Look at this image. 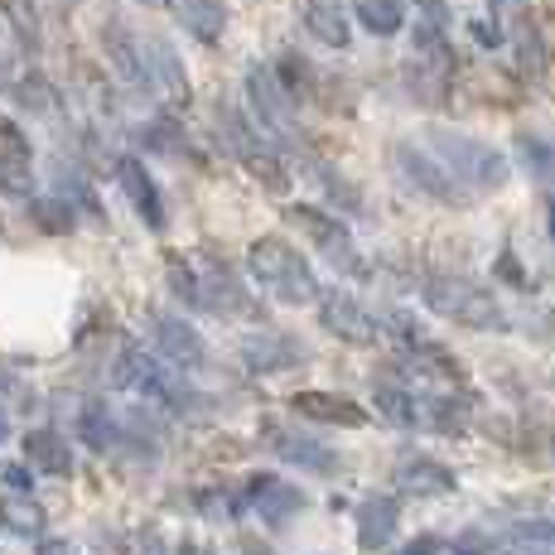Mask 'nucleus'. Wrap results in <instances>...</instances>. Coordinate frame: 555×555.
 Masks as SVG:
<instances>
[{"mask_svg":"<svg viewBox=\"0 0 555 555\" xmlns=\"http://www.w3.org/2000/svg\"><path fill=\"white\" fill-rule=\"evenodd\" d=\"M425 151L440 159L468 194H498V189L512 179V165H507L503 151H493L488 141H474V135L444 131V126H430V131H425Z\"/></svg>","mask_w":555,"mask_h":555,"instance_id":"obj_1","label":"nucleus"},{"mask_svg":"<svg viewBox=\"0 0 555 555\" xmlns=\"http://www.w3.org/2000/svg\"><path fill=\"white\" fill-rule=\"evenodd\" d=\"M247 271L266 295H275L281 305H314L319 281L309 271V261L291 247L285 237H256L247 247Z\"/></svg>","mask_w":555,"mask_h":555,"instance_id":"obj_2","label":"nucleus"},{"mask_svg":"<svg viewBox=\"0 0 555 555\" xmlns=\"http://www.w3.org/2000/svg\"><path fill=\"white\" fill-rule=\"evenodd\" d=\"M425 305L459 328H474V334H507V309L498 305V295L488 285L468 281V275H435V281H425Z\"/></svg>","mask_w":555,"mask_h":555,"instance_id":"obj_3","label":"nucleus"},{"mask_svg":"<svg viewBox=\"0 0 555 555\" xmlns=\"http://www.w3.org/2000/svg\"><path fill=\"white\" fill-rule=\"evenodd\" d=\"M285 222H291L295 232H305V237L314 242V251L324 256L338 275H348V281H372V261L358 251L353 232L338 222V212L309 208V203H291V208H285Z\"/></svg>","mask_w":555,"mask_h":555,"instance_id":"obj_4","label":"nucleus"},{"mask_svg":"<svg viewBox=\"0 0 555 555\" xmlns=\"http://www.w3.org/2000/svg\"><path fill=\"white\" fill-rule=\"evenodd\" d=\"M391 169H397V179L405 189H415L421 198L440 203V208H468V203H474V194H468V189L459 184V179L430 151H425V145L397 141L391 145Z\"/></svg>","mask_w":555,"mask_h":555,"instance_id":"obj_5","label":"nucleus"},{"mask_svg":"<svg viewBox=\"0 0 555 555\" xmlns=\"http://www.w3.org/2000/svg\"><path fill=\"white\" fill-rule=\"evenodd\" d=\"M218 121H222V141H228V151L242 159V169L261 179V189L285 194V189H291V169H285V159L271 151V141H266V135H256L247 116L232 112V106H218Z\"/></svg>","mask_w":555,"mask_h":555,"instance_id":"obj_6","label":"nucleus"},{"mask_svg":"<svg viewBox=\"0 0 555 555\" xmlns=\"http://www.w3.org/2000/svg\"><path fill=\"white\" fill-rule=\"evenodd\" d=\"M247 102H251V116L266 135H275L281 145H305V131L295 121V102L291 92L275 82L271 68H251L247 73Z\"/></svg>","mask_w":555,"mask_h":555,"instance_id":"obj_7","label":"nucleus"},{"mask_svg":"<svg viewBox=\"0 0 555 555\" xmlns=\"http://www.w3.org/2000/svg\"><path fill=\"white\" fill-rule=\"evenodd\" d=\"M112 377L121 391H135V397H151V401H165V405H179V397H184V382H179L169 367H159V362L135 344L121 348Z\"/></svg>","mask_w":555,"mask_h":555,"instance_id":"obj_8","label":"nucleus"},{"mask_svg":"<svg viewBox=\"0 0 555 555\" xmlns=\"http://www.w3.org/2000/svg\"><path fill=\"white\" fill-rule=\"evenodd\" d=\"M194 305L212 309V314H247L251 309L247 291L237 285V275H232L222 261H212V256H203L194 266Z\"/></svg>","mask_w":555,"mask_h":555,"instance_id":"obj_9","label":"nucleus"},{"mask_svg":"<svg viewBox=\"0 0 555 555\" xmlns=\"http://www.w3.org/2000/svg\"><path fill=\"white\" fill-rule=\"evenodd\" d=\"M319 324H324L334 338H344L348 348L377 344V319H372L353 295H324V300H319Z\"/></svg>","mask_w":555,"mask_h":555,"instance_id":"obj_10","label":"nucleus"},{"mask_svg":"<svg viewBox=\"0 0 555 555\" xmlns=\"http://www.w3.org/2000/svg\"><path fill=\"white\" fill-rule=\"evenodd\" d=\"M291 411L300 421H319V425H338V430H362L372 421V411H362L353 397H334V391H295Z\"/></svg>","mask_w":555,"mask_h":555,"instance_id":"obj_11","label":"nucleus"},{"mask_svg":"<svg viewBox=\"0 0 555 555\" xmlns=\"http://www.w3.org/2000/svg\"><path fill=\"white\" fill-rule=\"evenodd\" d=\"M242 503L256 507V517L266 521V527H281V521H291L295 512H305V493L291 483H281V478L271 474H256L247 488H242Z\"/></svg>","mask_w":555,"mask_h":555,"instance_id":"obj_12","label":"nucleus"},{"mask_svg":"<svg viewBox=\"0 0 555 555\" xmlns=\"http://www.w3.org/2000/svg\"><path fill=\"white\" fill-rule=\"evenodd\" d=\"M266 444H271L281 459H291V464H300L309 468V474H334L338 468V454L334 450H324L319 440H309V435L300 430H291V425H281V421H266Z\"/></svg>","mask_w":555,"mask_h":555,"instance_id":"obj_13","label":"nucleus"},{"mask_svg":"<svg viewBox=\"0 0 555 555\" xmlns=\"http://www.w3.org/2000/svg\"><path fill=\"white\" fill-rule=\"evenodd\" d=\"M242 358H247L251 372H281V367H291V362H305L309 348L300 338L281 334V328H261V334L242 338Z\"/></svg>","mask_w":555,"mask_h":555,"instance_id":"obj_14","label":"nucleus"},{"mask_svg":"<svg viewBox=\"0 0 555 555\" xmlns=\"http://www.w3.org/2000/svg\"><path fill=\"white\" fill-rule=\"evenodd\" d=\"M155 344H159V353H165L169 367H179V372L203 367V358H208L198 328L184 324V319H175V314H155Z\"/></svg>","mask_w":555,"mask_h":555,"instance_id":"obj_15","label":"nucleus"},{"mask_svg":"<svg viewBox=\"0 0 555 555\" xmlns=\"http://www.w3.org/2000/svg\"><path fill=\"white\" fill-rule=\"evenodd\" d=\"M116 179H121L126 198H131V208L141 212L145 228H151V232H165V198H159L151 169H145L141 159H121V165H116Z\"/></svg>","mask_w":555,"mask_h":555,"instance_id":"obj_16","label":"nucleus"},{"mask_svg":"<svg viewBox=\"0 0 555 555\" xmlns=\"http://www.w3.org/2000/svg\"><path fill=\"white\" fill-rule=\"evenodd\" d=\"M141 53H145V82H151L155 92H165L169 102L184 106L189 102V78H184V63H179V53L169 49L165 39H145Z\"/></svg>","mask_w":555,"mask_h":555,"instance_id":"obj_17","label":"nucleus"},{"mask_svg":"<svg viewBox=\"0 0 555 555\" xmlns=\"http://www.w3.org/2000/svg\"><path fill=\"white\" fill-rule=\"evenodd\" d=\"M401 521V503L391 493H372L367 503L358 507V551H382L391 537H397Z\"/></svg>","mask_w":555,"mask_h":555,"instance_id":"obj_18","label":"nucleus"},{"mask_svg":"<svg viewBox=\"0 0 555 555\" xmlns=\"http://www.w3.org/2000/svg\"><path fill=\"white\" fill-rule=\"evenodd\" d=\"M468 421H474V397H444V391H435V397L415 401V425H425L435 435H464Z\"/></svg>","mask_w":555,"mask_h":555,"instance_id":"obj_19","label":"nucleus"},{"mask_svg":"<svg viewBox=\"0 0 555 555\" xmlns=\"http://www.w3.org/2000/svg\"><path fill=\"white\" fill-rule=\"evenodd\" d=\"M397 488L401 493H411V498H444V493H454L459 488V478H454V468L415 454V459H401L397 464Z\"/></svg>","mask_w":555,"mask_h":555,"instance_id":"obj_20","label":"nucleus"},{"mask_svg":"<svg viewBox=\"0 0 555 555\" xmlns=\"http://www.w3.org/2000/svg\"><path fill=\"white\" fill-rule=\"evenodd\" d=\"M102 49H106V59L116 63V73H121L126 82H135V88H151V82H145L141 39H135L131 29L121 25V20H106V25H102Z\"/></svg>","mask_w":555,"mask_h":555,"instance_id":"obj_21","label":"nucleus"},{"mask_svg":"<svg viewBox=\"0 0 555 555\" xmlns=\"http://www.w3.org/2000/svg\"><path fill=\"white\" fill-rule=\"evenodd\" d=\"M305 29L328 49L353 44V25H348V10L338 0H305Z\"/></svg>","mask_w":555,"mask_h":555,"instance_id":"obj_22","label":"nucleus"},{"mask_svg":"<svg viewBox=\"0 0 555 555\" xmlns=\"http://www.w3.org/2000/svg\"><path fill=\"white\" fill-rule=\"evenodd\" d=\"M175 15L198 44H218L228 29V0H175Z\"/></svg>","mask_w":555,"mask_h":555,"instance_id":"obj_23","label":"nucleus"},{"mask_svg":"<svg viewBox=\"0 0 555 555\" xmlns=\"http://www.w3.org/2000/svg\"><path fill=\"white\" fill-rule=\"evenodd\" d=\"M401 358H405V367H411V372H421V377H435V382H464V377H468L464 362H459L450 348L430 344V338H421V344L401 348Z\"/></svg>","mask_w":555,"mask_h":555,"instance_id":"obj_24","label":"nucleus"},{"mask_svg":"<svg viewBox=\"0 0 555 555\" xmlns=\"http://www.w3.org/2000/svg\"><path fill=\"white\" fill-rule=\"evenodd\" d=\"M25 459L39 468V474H53V478L73 474V450L63 444V435H53V430H29L25 435Z\"/></svg>","mask_w":555,"mask_h":555,"instance_id":"obj_25","label":"nucleus"},{"mask_svg":"<svg viewBox=\"0 0 555 555\" xmlns=\"http://www.w3.org/2000/svg\"><path fill=\"white\" fill-rule=\"evenodd\" d=\"M353 15H358V25L367 29V35H377V39H391L405 25L401 0H358Z\"/></svg>","mask_w":555,"mask_h":555,"instance_id":"obj_26","label":"nucleus"},{"mask_svg":"<svg viewBox=\"0 0 555 555\" xmlns=\"http://www.w3.org/2000/svg\"><path fill=\"white\" fill-rule=\"evenodd\" d=\"M275 82H281L285 92H291V102H309L314 98V68H309V59H300V53H285L281 63H275Z\"/></svg>","mask_w":555,"mask_h":555,"instance_id":"obj_27","label":"nucleus"},{"mask_svg":"<svg viewBox=\"0 0 555 555\" xmlns=\"http://www.w3.org/2000/svg\"><path fill=\"white\" fill-rule=\"evenodd\" d=\"M0 15H5V25L15 29L20 44H25L29 53L39 49V39L44 35H39V5L35 0H0Z\"/></svg>","mask_w":555,"mask_h":555,"instance_id":"obj_28","label":"nucleus"},{"mask_svg":"<svg viewBox=\"0 0 555 555\" xmlns=\"http://www.w3.org/2000/svg\"><path fill=\"white\" fill-rule=\"evenodd\" d=\"M372 405L382 411V421L387 425H401V430L405 425H415V397L405 387H377L372 391Z\"/></svg>","mask_w":555,"mask_h":555,"instance_id":"obj_29","label":"nucleus"},{"mask_svg":"<svg viewBox=\"0 0 555 555\" xmlns=\"http://www.w3.org/2000/svg\"><path fill=\"white\" fill-rule=\"evenodd\" d=\"M521 159H527V169L551 189V198H555V145L537 141V135H521Z\"/></svg>","mask_w":555,"mask_h":555,"instance_id":"obj_30","label":"nucleus"},{"mask_svg":"<svg viewBox=\"0 0 555 555\" xmlns=\"http://www.w3.org/2000/svg\"><path fill=\"white\" fill-rule=\"evenodd\" d=\"M517 53H521V73L546 78L551 53H546V44H541V35H537V25H531V20H521V29H517Z\"/></svg>","mask_w":555,"mask_h":555,"instance_id":"obj_31","label":"nucleus"},{"mask_svg":"<svg viewBox=\"0 0 555 555\" xmlns=\"http://www.w3.org/2000/svg\"><path fill=\"white\" fill-rule=\"evenodd\" d=\"M5 521H10V531H20V537H39V527H44V512L29 503V493H10Z\"/></svg>","mask_w":555,"mask_h":555,"instance_id":"obj_32","label":"nucleus"},{"mask_svg":"<svg viewBox=\"0 0 555 555\" xmlns=\"http://www.w3.org/2000/svg\"><path fill=\"white\" fill-rule=\"evenodd\" d=\"M0 165H29V141L10 116H0Z\"/></svg>","mask_w":555,"mask_h":555,"instance_id":"obj_33","label":"nucleus"},{"mask_svg":"<svg viewBox=\"0 0 555 555\" xmlns=\"http://www.w3.org/2000/svg\"><path fill=\"white\" fill-rule=\"evenodd\" d=\"M319 184H324V194L334 198V208H344V212H362V194L353 184H348L344 175H334V169H319Z\"/></svg>","mask_w":555,"mask_h":555,"instance_id":"obj_34","label":"nucleus"},{"mask_svg":"<svg viewBox=\"0 0 555 555\" xmlns=\"http://www.w3.org/2000/svg\"><path fill=\"white\" fill-rule=\"evenodd\" d=\"M35 222L44 232H73V228H78V222H73V208L63 198H39L35 203Z\"/></svg>","mask_w":555,"mask_h":555,"instance_id":"obj_35","label":"nucleus"},{"mask_svg":"<svg viewBox=\"0 0 555 555\" xmlns=\"http://www.w3.org/2000/svg\"><path fill=\"white\" fill-rule=\"evenodd\" d=\"M15 98L25 102V106H35V112H53V106H59V92H53L49 82L39 78V73H29V78L20 82V88H15Z\"/></svg>","mask_w":555,"mask_h":555,"instance_id":"obj_36","label":"nucleus"},{"mask_svg":"<svg viewBox=\"0 0 555 555\" xmlns=\"http://www.w3.org/2000/svg\"><path fill=\"white\" fill-rule=\"evenodd\" d=\"M121 555H169V551H165V537H159L155 527H135L131 537L121 541Z\"/></svg>","mask_w":555,"mask_h":555,"instance_id":"obj_37","label":"nucleus"},{"mask_svg":"<svg viewBox=\"0 0 555 555\" xmlns=\"http://www.w3.org/2000/svg\"><path fill=\"white\" fill-rule=\"evenodd\" d=\"M488 551H493V541H488V531H478V527L459 531L450 541V555H488Z\"/></svg>","mask_w":555,"mask_h":555,"instance_id":"obj_38","label":"nucleus"},{"mask_svg":"<svg viewBox=\"0 0 555 555\" xmlns=\"http://www.w3.org/2000/svg\"><path fill=\"white\" fill-rule=\"evenodd\" d=\"M0 189H10V194H29V165H0Z\"/></svg>","mask_w":555,"mask_h":555,"instance_id":"obj_39","label":"nucleus"},{"mask_svg":"<svg viewBox=\"0 0 555 555\" xmlns=\"http://www.w3.org/2000/svg\"><path fill=\"white\" fill-rule=\"evenodd\" d=\"M498 275H503V281L512 285V291H527V271H521V266L512 261V251L498 256Z\"/></svg>","mask_w":555,"mask_h":555,"instance_id":"obj_40","label":"nucleus"},{"mask_svg":"<svg viewBox=\"0 0 555 555\" xmlns=\"http://www.w3.org/2000/svg\"><path fill=\"white\" fill-rule=\"evenodd\" d=\"M5 488H10V493H29V468L10 464V468H5Z\"/></svg>","mask_w":555,"mask_h":555,"instance_id":"obj_41","label":"nucleus"},{"mask_svg":"<svg viewBox=\"0 0 555 555\" xmlns=\"http://www.w3.org/2000/svg\"><path fill=\"white\" fill-rule=\"evenodd\" d=\"M401 555H444V541H435V537H421V541H411Z\"/></svg>","mask_w":555,"mask_h":555,"instance_id":"obj_42","label":"nucleus"},{"mask_svg":"<svg viewBox=\"0 0 555 555\" xmlns=\"http://www.w3.org/2000/svg\"><path fill=\"white\" fill-rule=\"evenodd\" d=\"M39 555H78L73 541H39Z\"/></svg>","mask_w":555,"mask_h":555,"instance_id":"obj_43","label":"nucleus"},{"mask_svg":"<svg viewBox=\"0 0 555 555\" xmlns=\"http://www.w3.org/2000/svg\"><path fill=\"white\" fill-rule=\"evenodd\" d=\"M474 39H478V44H488V49H493V44H498V39H503V35H498L493 25H483V20H478V25H474Z\"/></svg>","mask_w":555,"mask_h":555,"instance_id":"obj_44","label":"nucleus"},{"mask_svg":"<svg viewBox=\"0 0 555 555\" xmlns=\"http://www.w3.org/2000/svg\"><path fill=\"white\" fill-rule=\"evenodd\" d=\"M179 555H212V551H203V546H184V551H179Z\"/></svg>","mask_w":555,"mask_h":555,"instance_id":"obj_45","label":"nucleus"},{"mask_svg":"<svg viewBox=\"0 0 555 555\" xmlns=\"http://www.w3.org/2000/svg\"><path fill=\"white\" fill-rule=\"evenodd\" d=\"M421 5H425V10H430V15H440V0H421Z\"/></svg>","mask_w":555,"mask_h":555,"instance_id":"obj_46","label":"nucleus"},{"mask_svg":"<svg viewBox=\"0 0 555 555\" xmlns=\"http://www.w3.org/2000/svg\"><path fill=\"white\" fill-rule=\"evenodd\" d=\"M551 237H555V198H551Z\"/></svg>","mask_w":555,"mask_h":555,"instance_id":"obj_47","label":"nucleus"},{"mask_svg":"<svg viewBox=\"0 0 555 555\" xmlns=\"http://www.w3.org/2000/svg\"><path fill=\"white\" fill-rule=\"evenodd\" d=\"M5 430H10V425H5V415H0V440H5Z\"/></svg>","mask_w":555,"mask_h":555,"instance_id":"obj_48","label":"nucleus"},{"mask_svg":"<svg viewBox=\"0 0 555 555\" xmlns=\"http://www.w3.org/2000/svg\"><path fill=\"white\" fill-rule=\"evenodd\" d=\"M63 5H82V0H63Z\"/></svg>","mask_w":555,"mask_h":555,"instance_id":"obj_49","label":"nucleus"},{"mask_svg":"<svg viewBox=\"0 0 555 555\" xmlns=\"http://www.w3.org/2000/svg\"><path fill=\"white\" fill-rule=\"evenodd\" d=\"M551 387H555V372H551Z\"/></svg>","mask_w":555,"mask_h":555,"instance_id":"obj_50","label":"nucleus"}]
</instances>
